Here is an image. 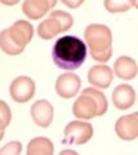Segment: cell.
<instances>
[{"label": "cell", "mask_w": 138, "mask_h": 155, "mask_svg": "<svg viewBox=\"0 0 138 155\" xmlns=\"http://www.w3.org/2000/svg\"><path fill=\"white\" fill-rule=\"evenodd\" d=\"M54 64L62 70H76L85 62L87 45L82 39L66 35L57 39L52 49Z\"/></svg>", "instance_id": "6da1fadb"}, {"label": "cell", "mask_w": 138, "mask_h": 155, "mask_svg": "<svg viewBox=\"0 0 138 155\" xmlns=\"http://www.w3.org/2000/svg\"><path fill=\"white\" fill-rule=\"evenodd\" d=\"M34 36V27L28 21L18 19L0 34V48L9 56H17L25 51V47Z\"/></svg>", "instance_id": "7a4b0ae2"}, {"label": "cell", "mask_w": 138, "mask_h": 155, "mask_svg": "<svg viewBox=\"0 0 138 155\" xmlns=\"http://www.w3.org/2000/svg\"><path fill=\"white\" fill-rule=\"evenodd\" d=\"M90 56L97 62H107L112 56V32L107 26L92 23L84 31Z\"/></svg>", "instance_id": "3957f363"}, {"label": "cell", "mask_w": 138, "mask_h": 155, "mask_svg": "<svg viewBox=\"0 0 138 155\" xmlns=\"http://www.w3.org/2000/svg\"><path fill=\"white\" fill-rule=\"evenodd\" d=\"M108 109L107 98L94 87L85 88L80 97L74 102L72 113L78 119L89 120L94 116L104 115Z\"/></svg>", "instance_id": "277c9868"}, {"label": "cell", "mask_w": 138, "mask_h": 155, "mask_svg": "<svg viewBox=\"0 0 138 155\" xmlns=\"http://www.w3.org/2000/svg\"><path fill=\"white\" fill-rule=\"evenodd\" d=\"M74 25V18L70 13L65 11H53L50 12L49 17L41 21L37 26V35L44 40L58 35L59 32H65Z\"/></svg>", "instance_id": "5b68a950"}, {"label": "cell", "mask_w": 138, "mask_h": 155, "mask_svg": "<svg viewBox=\"0 0 138 155\" xmlns=\"http://www.w3.org/2000/svg\"><path fill=\"white\" fill-rule=\"evenodd\" d=\"M93 127L88 122L75 120L70 122L65 128L63 145H84L93 137Z\"/></svg>", "instance_id": "8992f818"}, {"label": "cell", "mask_w": 138, "mask_h": 155, "mask_svg": "<svg viewBox=\"0 0 138 155\" xmlns=\"http://www.w3.org/2000/svg\"><path fill=\"white\" fill-rule=\"evenodd\" d=\"M9 93L13 101L18 104H25L30 101L35 94V83L28 76L16 78L9 87Z\"/></svg>", "instance_id": "52a82bcc"}, {"label": "cell", "mask_w": 138, "mask_h": 155, "mask_svg": "<svg viewBox=\"0 0 138 155\" xmlns=\"http://www.w3.org/2000/svg\"><path fill=\"white\" fill-rule=\"evenodd\" d=\"M115 132L119 138L132 141L138 137V113L120 116L115 123Z\"/></svg>", "instance_id": "ba28073f"}, {"label": "cell", "mask_w": 138, "mask_h": 155, "mask_svg": "<svg viewBox=\"0 0 138 155\" xmlns=\"http://www.w3.org/2000/svg\"><path fill=\"white\" fill-rule=\"evenodd\" d=\"M80 87H82V80L74 72H65L59 75L56 81V92L62 98H72L78 94Z\"/></svg>", "instance_id": "9c48e42d"}, {"label": "cell", "mask_w": 138, "mask_h": 155, "mask_svg": "<svg viewBox=\"0 0 138 155\" xmlns=\"http://www.w3.org/2000/svg\"><path fill=\"white\" fill-rule=\"evenodd\" d=\"M53 114V105L47 100H37L31 106V118L34 120V123L41 128H47L52 124Z\"/></svg>", "instance_id": "30bf717a"}, {"label": "cell", "mask_w": 138, "mask_h": 155, "mask_svg": "<svg viewBox=\"0 0 138 155\" xmlns=\"http://www.w3.org/2000/svg\"><path fill=\"white\" fill-rule=\"evenodd\" d=\"M114 79V71L107 65H94L88 71V81L96 88L106 89L110 87Z\"/></svg>", "instance_id": "8fae6325"}, {"label": "cell", "mask_w": 138, "mask_h": 155, "mask_svg": "<svg viewBox=\"0 0 138 155\" xmlns=\"http://www.w3.org/2000/svg\"><path fill=\"white\" fill-rule=\"evenodd\" d=\"M112 102H114V106L119 110L130 109L136 102L134 88L129 84L117 85L112 92Z\"/></svg>", "instance_id": "7c38bea8"}, {"label": "cell", "mask_w": 138, "mask_h": 155, "mask_svg": "<svg viewBox=\"0 0 138 155\" xmlns=\"http://www.w3.org/2000/svg\"><path fill=\"white\" fill-rule=\"evenodd\" d=\"M56 4V0H25L22 4V11L28 18L39 19L44 17Z\"/></svg>", "instance_id": "4fadbf2b"}, {"label": "cell", "mask_w": 138, "mask_h": 155, "mask_svg": "<svg viewBox=\"0 0 138 155\" xmlns=\"http://www.w3.org/2000/svg\"><path fill=\"white\" fill-rule=\"evenodd\" d=\"M138 65L133 58L121 56L114 64V74L123 80H132L137 76Z\"/></svg>", "instance_id": "5bb4252c"}, {"label": "cell", "mask_w": 138, "mask_h": 155, "mask_svg": "<svg viewBox=\"0 0 138 155\" xmlns=\"http://www.w3.org/2000/svg\"><path fill=\"white\" fill-rule=\"evenodd\" d=\"M53 142L47 137H35L27 145L26 155H53Z\"/></svg>", "instance_id": "9a60e30c"}, {"label": "cell", "mask_w": 138, "mask_h": 155, "mask_svg": "<svg viewBox=\"0 0 138 155\" xmlns=\"http://www.w3.org/2000/svg\"><path fill=\"white\" fill-rule=\"evenodd\" d=\"M132 7V2H128V0H106L104 2V8L110 13L127 12Z\"/></svg>", "instance_id": "2e32d148"}, {"label": "cell", "mask_w": 138, "mask_h": 155, "mask_svg": "<svg viewBox=\"0 0 138 155\" xmlns=\"http://www.w3.org/2000/svg\"><path fill=\"white\" fill-rule=\"evenodd\" d=\"M22 151V145L18 141H11L0 149V155H20Z\"/></svg>", "instance_id": "e0dca14e"}, {"label": "cell", "mask_w": 138, "mask_h": 155, "mask_svg": "<svg viewBox=\"0 0 138 155\" xmlns=\"http://www.w3.org/2000/svg\"><path fill=\"white\" fill-rule=\"evenodd\" d=\"M0 114H2L0 115L2 116V136H0V138H3L4 129L7 128V125L9 124V122H11V119H12V113L4 101H0Z\"/></svg>", "instance_id": "ac0fdd59"}, {"label": "cell", "mask_w": 138, "mask_h": 155, "mask_svg": "<svg viewBox=\"0 0 138 155\" xmlns=\"http://www.w3.org/2000/svg\"><path fill=\"white\" fill-rule=\"evenodd\" d=\"M65 5H67L70 8H76V7H79V5H82V4L84 3V0H79V2H66V0H63L62 2Z\"/></svg>", "instance_id": "d6986e66"}, {"label": "cell", "mask_w": 138, "mask_h": 155, "mask_svg": "<svg viewBox=\"0 0 138 155\" xmlns=\"http://www.w3.org/2000/svg\"><path fill=\"white\" fill-rule=\"evenodd\" d=\"M59 155H79L76 151H74V150H70V149H66L63 150V151H61Z\"/></svg>", "instance_id": "ffe728a7"}, {"label": "cell", "mask_w": 138, "mask_h": 155, "mask_svg": "<svg viewBox=\"0 0 138 155\" xmlns=\"http://www.w3.org/2000/svg\"><path fill=\"white\" fill-rule=\"evenodd\" d=\"M2 3L3 4H11V5H13V4H17L18 2H17V0H14V2H7V0H2Z\"/></svg>", "instance_id": "44dd1931"}, {"label": "cell", "mask_w": 138, "mask_h": 155, "mask_svg": "<svg viewBox=\"0 0 138 155\" xmlns=\"http://www.w3.org/2000/svg\"><path fill=\"white\" fill-rule=\"evenodd\" d=\"M132 5L138 8V0H132Z\"/></svg>", "instance_id": "7402d4cb"}]
</instances>
